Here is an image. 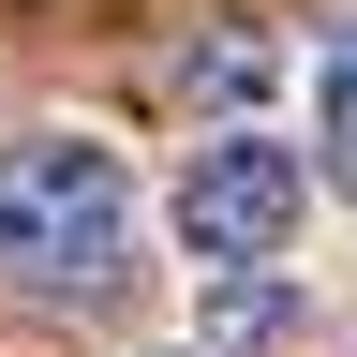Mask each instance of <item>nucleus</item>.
Returning <instances> with one entry per match:
<instances>
[{
    "label": "nucleus",
    "instance_id": "nucleus-1",
    "mask_svg": "<svg viewBox=\"0 0 357 357\" xmlns=\"http://www.w3.org/2000/svg\"><path fill=\"white\" fill-rule=\"evenodd\" d=\"M0 268L45 298H89L134 268V164L105 134H30L0 149Z\"/></svg>",
    "mask_w": 357,
    "mask_h": 357
},
{
    "label": "nucleus",
    "instance_id": "nucleus-2",
    "mask_svg": "<svg viewBox=\"0 0 357 357\" xmlns=\"http://www.w3.org/2000/svg\"><path fill=\"white\" fill-rule=\"evenodd\" d=\"M298 208H312V178H298V149H268L253 119L208 134L194 178H178V238H194L208 268H268V253L298 238Z\"/></svg>",
    "mask_w": 357,
    "mask_h": 357
},
{
    "label": "nucleus",
    "instance_id": "nucleus-3",
    "mask_svg": "<svg viewBox=\"0 0 357 357\" xmlns=\"http://www.w3.org/2000/svg\"><path fill=\"white\" fill-rule=\"evenodd\" d=\"M178 89H194V105H268V45L253 30H208L194 60H178Z\"/></svg>",
    "mask_w": 357,
    "mask_h": 357
},
{
    "label": "nucleus",
    "instance_id": "nucleus-4",
    "mask_svg": "<svg viewBox=\"0 0 357 357\" xmlns=\"http://www.w3.org/2000/svg\"><path fill=\"white\" fill-rule=\"evenodd\" d=\"M312 105H328V149H342V178H357V30L312 60Z\"/></svg>",
    "mask_w": 357,
    "mask_h": 357
},
{
    "label": "nucleus",
    "instance_id": "nucleus-5",
    "mask_svg": "<svg viewBox=\"0 0 357 357\" xmlns=\"http://www.w3.org/2000/svg\"><path fill=\"white\" fill-rule=\"evenodd\" d=\"M208 328H223V342H253V328H283V283H223V298H208Z\"/></svg>",
    "mask_w": 357,
    "mask_h": 357
}]
</instances>
